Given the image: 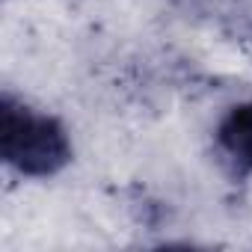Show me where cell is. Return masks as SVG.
I'll return each mask as SVG.
<instances>
[{"mask_svg":"<svg viewBox=\"0 0 252 252\" xmlns=\"http://www.w3.org/2000/svg\"><path fill=\"white\" fill-rule=\"evenodd\" d=\"M0 155L6 166L30 178H48L68 166L71 143L65 128L45 113L3 92L0 98Z\"/></svg>","mask_w":252,"mask_h":252,"instance_id":"1","label":"cell"},{"mask_svg":"<svg viewBox=\"0 0 252 252\" xmlns=\"http://www.w3.org/2000/svg\"><path fill=\"white\" fill-rule=\"evenodd\" d=\"M217 149L234 172H252V101L225 113L217 128Z\"/></svg>","mask_w":252,"mask_h":252,"instance_id":"2","label":"cell"}]
</instances>
